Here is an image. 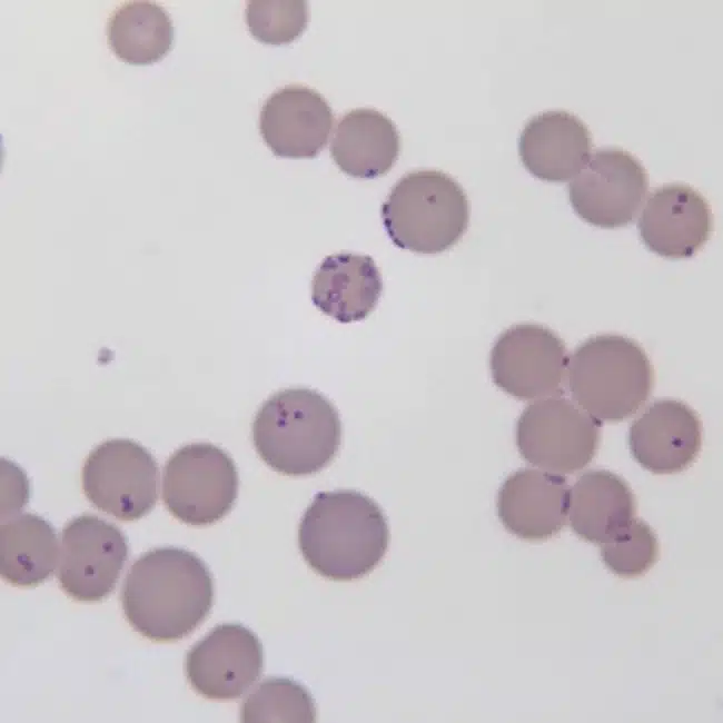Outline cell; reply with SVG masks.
I'll return each mask as SVG.
<instances>
[{
  "label": "cell",
  "mask_w": 723,
  "mask_h": 723,
  "mask_svg": "<svg viewBox=\"0 0 723 723\" xmlns=\"http://www.w3.org/2000/svg\"><path fill=\"white\" fill-rule=\"evenodd\" d=\"M212 602L210 571L197 555L179 547L142 554L127 572L121 590L126 618L156 642L189 635L208 616Z\"/></svg>",
  "instance_id": "6da1fadb"
},
{
  "label": "cell",
  "mask_w": 723,
  "mask_h": 723,
  "mask_svg": "<svg viewBox=\"0 0 723 723\" xmlns=\"http://www.w3.org/2000/svg\"><path fill=\"white\" fill-rule=\"evenodd\" d=\"M389 542L387 519L368 496L350 489L320 492L298 531L303 557L319 575L350 581L372 572Z\"/></svg>",
  "instance_id": "7a4b0ae2"
},
{
  "label": "cell",
  "mask_w": 723,
  "mask_h": 723,
  "mask_svg": "<svg viewBox=\"0 0 723 723\" xmlns=\"http://www.w3.org/2000/svg\"><path fill=\"white\" fill-rule=\"evenodd\" d=\"M340 438L336 408L309 388H287L271 395L252 423V440L260 458L289 476L323 469L335 457Z\"/></svg>",
  "instance_id": "3957f363"
},
{
  "label": "cell",
  "mask_w": 723,
  "mask_h": 723,
  "mask_svg": "<svg viewBox=\"0 0 723 723\" xmlns=\"http://www.w3.org/2000/svg\"><path fill=\"white\" fill-rule=\"evenodd\" d=\"M567 383L573 400L593 418L621 422L646 403L654 372L635 340L604 334L576 347L568 360Z\"/></svg>",
  "instance_id": "277c9868"
},
{
  "label": "cell",
  "mask_w": 723,
  "mask_h": 723,
  "mask_svg": "<svg viewBox=\"0 0 723 723\" xmlns=\"http://www.w3.org/2000/svg\"><path fill=\"white\" fill-rule=\"evenodd\" d=\"M385 230L402 249L438 254L454 246L469 221L464 189L438 170H416L403 176L382 206Z\"/></svg>",
  "instance_id": "5b68a950"
},
{
  "label": "cell",
  "mask_w": 723,
  "mask_h": 723,
  "mask_svg": "<svg viewBox=\"0 0 723 723\" xmlns=\"http://www.w3.org/2000/svg\"><path fill=\"white\" fill-rule=\"evenodd\" d=\"M600 426L574 400L552 395L525 407L516 424V445L527 463L551 473L572 474L594 458Z\"/></svg>",
  "instance_id": "8992f818"
},
{
  "label": "cell",
  "mask_w": 723,
  "mask_h": 723,
  "mask_svg": "<svg viewBox=\"0 0 723 723\" xmlns=\"http://www.w3.org/2000/svg\"><path fill=\"white\" fill-rule=\"evenodd\" d=\"M161 494L167 509L179 521L194 526L216 523L236 502V465L212 444L185 445L164 467Z\"/></svg>",
  "instance_id": "52a82bcc"
},
{
  "label": "cell",
  "mask_w": 723,
  "mask_h": 723,
  "mask_svg": "<svg viewBox=\"0 0 723 723\" xmlns=\"http://www.w3.org/2000/svg\"><path fill=\"white\" fill-rule=\"evenodd\" d=\"M158 481L153 456L127 438L96 446L82 468V488L89 502L120 521H137L153 508Z\"/></svg>",
  "instance_id": "ba28073f"
},
{
  "label": "cell",
  "mask_w": 723,
  "mask_h": 723,
  "mask_svg": "<svg viewBox=\"0 0 723 723\" xmlns=\"http://www.w3.org/2000/svg\"><path fill=\"white\" fill-rule=\"evenodd\" d=\"M128 552V541L115 524L91 514L73 517L60 535L61 588L80 602L103 600L115 590Z\"/></svg>",
  "instance_id": "9c48e42d"
},
{
  "label": "cell",
  "mask_w": 723,
  "mask_h": 723,
  "mask_svg": "<svg viewBox=\"0 0 723 723\" xmlns=\"http://www.w3.org/2000/svg\"><path fill=\"white\" fill-rule=\"evenodd\" d=\"M648 189L640 160L621 148L597 149L568 185L575 212L591 225L618 228L636 217Z\"/></svg>",
  "instance_id": "30bf717a"
},
{
  "label": "cell",
  "mask_w": 723,
  "mask_h": 723,
  "mask_svg": "<svg viewBox=\"0 0 723 723\" xmlns=\"http://www.w3.org/2000/svg\"><path fill=\"white\" fill-rule=\"evenodd\" d=\"M568 360L564 341L553 330L518 324L498 336L489 367L497 387L515 398L531 400L556 395Z\"/></svg>",
  "instance_id": "8fae6325"
},
{
  "label": "cell",
  "mask_w": 723,
  "mask_h": 723,
  "mask_svg": "<svg viewBox=\"0 0 723 723\" xmlns=\"http://www.w3.org/2000/svg\"><path fill=\"white\" fill-rule=\"evenodd\" d=\"M263 667L259 638L237 623L217 625L186 656L190 685L209 700L239 699L258 681Z\"/></svg>",
  "instance_id": "7c38bea8"
},
{
  "label": "cell",
  "mask_w": 723,
  "mask_h": 723,
  "mask_svg": "<svg viewBox=\"0 0 723 723\" xmlns=\"http://www.w3.org/2000/svg\"><path fill=\"white\" fill-rule=\"evenodd\" d=\"M641 239L665 258L693 256L709 240L713 216L707 200L685 184L654 189L637 222Z\"/></svg>",
  "instance_id": "4fadbf2b"
},
{
  "label": "cell",
  "mask_w": 723,
  "mask_h": 723,
  "mask_svg": "<svg viewBox=\"0 0 723 723\" xmlns=\"http://www.w3.org/2000/svg\"><path fill=\"white\" fill-rule=\"evenodd\" d=\"M630 450L635 460L655 474H673L687 468L702 446V424L685 403L654 400L631 425Z\"/></svg>",
  "instance_id": "5bb4252c"
},
{
  "label": "cell",
  "mask_w": 723,
  "mask_h": 723,
  "mask_svg": "<svg viewBox=\"0 0 723 723\" xmlns=\"http://www.w3.org/2000/svg\"><path fill=\"white\" fill-rule=\"evenodd\" d=\"M333 122V110L320 93L305 86L289 85L265 101L259 130L276 156L314 158L326 146Z\"/></svg>",
  "instance_id": "9a60e30c"
},
{
  "label": "cell",
  "mask_w": 723,
  "mask_h": 723,
  "mask_svg": "<svg viewBox=\"0 0 723 723\" xmlns=\"http://www.w3.org/2000/svg\"><path fill=\"white\" fill-rule=\"evenodd\" d=\"M570 485L562 475L522 468L509 475L497 495V514L504 527L526 541H543L565 525Z\"/></svg>",
  "instance_id": "2e32d148"
},
{
  "label": "cell",
  "mask_w": 723,
  "mask_h": 723,
  "mask_svg": "<svg viewBox=\"0 0 723 723\" xmlns=\"http://www.w3.org/2000/svg\"><path fill=\"white\" fill-rule=\"evenodd\" d=\"M592 136L587 126L564 110L541 112L524 126L518 141L519 157L536 178L564 182L587 164Z\"/></svg>",
  "instance_id": "e0dca14e"
},
{
  "label": "cell",
  "mask_w": 723,
  "mask_h": 723,
  "mask_svg": "<svg viewBox=\"0 0 723 723\" xmlns=\"http://www.w3.org/2000/svg\"><path fill=\"white\" fill-rule=\"evenodd\" d=\"M382 290V276L373 258L351 252L326 257L311 280L314 305L344 324L366 318L376 307Z\"/></svg>",
  "instance_id": "ac0fdd59"
},
{
  "label": "cell",
  "mask_w": 723,
  "mask_h": 723,
  "mask_svg": "<svg viewBox=\"0 0 723 723\" xmlns=\"http://www.w3.org/2000/svg\"><path fill=\"white\" fill-rule=\"evenodd\" d=\"M399 149V133L394 122L370 108L346 112L337 122L330 142V155L338 168L360 179L387 174Z\"/></svg>",
  "instance_id": "d6986e66"
},
{
  "label": "cell",
  "mask_w": 723,
  "mask_h": 723,
  "mask_svg": "<svg viewBox=\"0 0 723 723\" xmlns=\"http://www.w3.org/2000/svg\"><path fill=\"white\" fill-rule=\"evenodd\" d=\"M635 497L627 483L605 469L582 474L570 493V525L583 539L604 544L634 518Z\"/></svg>",
  "instance_id": "ffe728a7"
},
{
  "label": "cell",
  "mask_w": 723,
  "mask_h": 723,
  "mask_svg": "<svg viewBox=\"0 0 723 723\" xmlns=\"http://www.w3.org/2000/svg\"><path fill=\"white\" fill-rule=\"evenodd\" d=\"M59 544L55 527L43 517L23 513L0 526V572L16 586L43 583L58 564Z\"/></svg>",
  "instance_id": "44dd1931"
},
{
  "label": "cell",
  "mask_w": 723,
  "mask_h": 723,
  "mask_svg": "<svg viewBox=\"0 0 723 723\" xmlns=\"http://www.w3.org/2000/svg\"><path fill=\"white\" fill-rule=\"evenodd\" d=\"M107 39L113 53L130 65H149L170 50L172 22L153 1L133 0L118 7L107 24Z\"/></svg>",
  "instance_id": "7402d4cb"
},
{
  "label": "cell",
  "mask_w": 723,
  "mask_h": 723,
  "mask_svg": "<svg viewBox=\"0 0 723 723\" xmlns=\"http://www.w3.org/2000/svg\"><path fill=\"white\" fill-rule=\"evenodd\" d=\"M240 721L245 723H313L316 706L309 692L288 677H268L244 700Z\"/></svg>",
  "instance_id": "603a6c76"
},
{
  "label": "cell",
  "mask_w": 723,
  "mask_h": 723,
  "mask_svg": "<svg viewBox=\"0 0 723 723\" xmlns=\"http://www.w3.org/2000/svg\"><path fill=\"white\" fill-rule=\"evenodd\" d=\"M308 6L301 0H250L246 23L251 36L267 44H284L297 39L306 29Z\"/></svg>",
  "instance_id": "cb8c5ba5"
},
{
  "label": "cell",
  "mask_w": 723,
  "mask_h": 723,
  "mask_svg": "<svg viewBox=\"0 0 723 723\" xmlns=\"http://www.w3.org/2000/svg\"><path fill=\"white\" fill-rule=\"evenodd\" d=\"M602 545L604 564L621 577L643 575L658 557L655 533L638 518H633L624 529Z\"/></svg>",
  "instance_id": "d4e9b609"
},
{
  "label": "cell",
  "mask_w": 723,
  "mask_h": 723,
  "mask_svg": "<svg viewBox=\"0 0 723 723\" xmlns=\"http://www.w3.org/2000/svg\"><path fill=\"white\" fill-rule=\"evenodd\" d=\"M1 465V521L16 515L28 501V481L20 468L2 459Z\"/></svg>",
  "instance_id": "484cf974"
}]
</instances>
